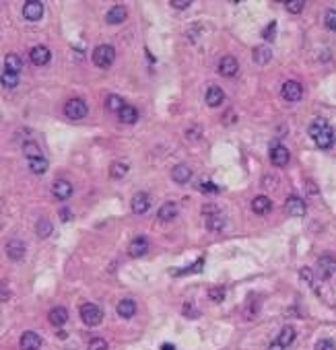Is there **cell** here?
<instances>
[{
  "mask_svg": "<svg viewBox=\"0 0 336 350\" xmlns=\"http://www.w3.org/2000/svg\"><path fill=\"white\" fill-rule=\"evenodd\" d=\"M308 132L320 148H330L334 144V130L330 128V124L326 119H313L308 128Z\"/></svg>",
  "mask_w": 336,
  "mask_h": 350,
  "instance_id": "cell-1",
  "label": "cell"
},
{
  "mask_svg": "<svg viewBox=\"0 0 336 350\" xmlns=\"http://www.w3.org/2000/svg\"><path fill=\"white\" fill-rule=\"evenodd\" d=\"M81 319H83V324L89 326V327L99 326V324H101V319H103L101 307H99V305H95V303H85V305L81 307Z\"/></svg>",
  "mask_w": 336,
  "mask_h": 350,
  "instance_id": "cell-2",
  "label": "cell"
},
{
  "mask_svg": "<svg viewBox=\"0 0 336 350\" xmlns=\"http://www.w3.org/2000/svg\"><path fill=\"white\" fill-rule=\"evenodd\" d=\"M116 60V49L112 46H99L93 49V64L99 68H110Z\"/></svg>",
  "mask_w": 336,
  "mask_h": 350,
  "instance_id": "cell-3",
  "label": "cell"
},
{
  "mask_svg": "<svg viewBox=\"0 0 336 350\" xmlns=\"http://www.w3.org/2000/svg\"><path fill=\"white\" fill-rule=\"evenodd\" d=\"M64 114L68 119H81L87 116V103L83 99H71V101H66V105H64Z\"/></svg>",
  "mask_w": 336,
  "mask_h": 350,
  "instance_id": "cell-4",
  "label": "cell"
},
{
  "mask_svg": "<svg viewBox=\"0 0 336 350\" xmlns=\"http://www.w3.org/2000/svg\"><path fill=\"white\" fill-rule=\"evenodd\" d=\"M281 93L285 97V101L295 103V101H299V99L303 97V87L297 81H287L283 85V89H281Z\"/></svg>",
  "mask_w": 336,
  "mask_h": 350,
  "instance_id": "cell-5",
  "label": "cell"
},
{
  "mask_svg": "<svg viewBox=\"0 0 336 350\" xmlns=\"http://www.w3.org/2000/svg\"><path fill=\"white\" fill-rule=\"evenodd\" d=\"M23 17L27 21H39L44 17V2L39 0H27L23 4Z\"/></svg>",
  "mask_w": 336,
  "mask_h": 350,
  "instance_id": "cell-6",
  "label": "cell"
},
{
  "mask_svg": "<svg viewBox=\"0 0 336 350\" xmlns=\"http://www.w3.org/2000/svg\"><path fill=\"white\" fill-rule=\"evenodd\" d=\"M334 270H336V257L330 256V254H324V256L318 259V274H320L324 280H328V278L334 274Z\"/></svg>",
  "mask_w": 336,
  "mask_h": 350,
  "instance_id": "cell-7",
  "label": "cell"
},
{
  "mask_svg": "<svg viewBox=\"0 0 336 350\" xmlns=\"http://www.w3.org/2000/svg\"><path fill=\"white\" fill-rule=\"evenodd\" d=\"M29 58H31V62L35 66H46L48 62H50L52 52H50V47H46V46H35L31 49V54H29Z\"/></svg>",
  "mask_w": 336,
  "mask_h": 350,
  "instance_id": "cell-8",
  "label": "cell"
},
{
  "mask_svg": "<svg viewBox=\"0 0 336 350\" xmlns=\"http://www.w3.org/2000/svg\"><path fill=\"white\" fill-rule=\"evenodd\" d=\"M289 159H291V155H289V151H287L285 146L274 144L270 148V161H272L274 167H285L287 163H289Z\"/></svg>",
  "mask_w": 336,
  "mask_h": 350,
  "instance_id": "cell-9",
  "label": "cell"
},
{
  "mask_svg": "<svg viewBox=\"0 0 336 350\" xmlns=\"http://www.w3.org/2000/svg\"><path fill=\"white\" fill-rule=\"evenodd\" d=\"M130 206H132V212H134V214H144L146 210H149V206H151V198H149V194H144V192L134 194Z\"/></svg>",
  "mask_w": 336,
  "mask_h": 350,
  "instance_id": "cell-10",
  "label": "cell"
},
{
  "mask_svg": "<svg viewBox=\"0 0 336 350\" xmlns=\"http://www.w3.org/2000/svg\"><path fill=\"white\" fill-rule=\"evenodd\" d=\"M52 192L58 200H68L72 196V184L66 182V179H56L52 184Z\"/></svg>",
  "mask_w": 336,
  "mask_h": 350,
  "instance_id": "cell-11",
  "label": "cell"
},
{
  "mask_svg": "<svg viewBox=\"0 0 336 350\" xmlns=\"http://www.w3.org/2000/svg\"><path fill=\"white\" fill-rule=\"evenodd\" d=\"M237 70H240V64H237V60L233 56H223L221 58V62H219V72L223 76H235L237 74Z\"/></svg>",
  "mask_w": 336,
  "mask_h": 350,
  "instance_id": "cell-12",
  "label": "cell"
},
{
  "mask_svg": "<svg viewBox=\"0 0 336 350\" xmlns=\"http://www.w3.org/2000/svg\"><path fill=\"white\" fill-rule=\"evenodd\" d=\"M285 208H287V212H289L291 216H303L305 214V202L299 196H289L287 198Z\"/></svg>",
  "mask_w": 336,
  "mask_h": 350,
  "instance_id": "cell-13",
  "label": "cell"
},
{
  "mask_svg": "<svg viewBox=\"0 0 336 350\" xmlns=\"http://www.w3.org/2000/svg\"><path fill=\"white\" fill-rule=\"evenodd\" d=\"M25 243L21 241V239H11V241L6 243V256L11 257V259H15V262H19L23 256H25Z\"/></svg>",
  "mask_w": 336,
  "mask_h": 350,
  "instance_id": "cell-14",
  "label": "cell"
},
{
  "mask_svg": "<svg viewBox=\"0 0 336 350\" xmlns=\"http://www.w3.org/2000/svg\"><path fill=\"white\" fill-rule=\"evenodd\" d=\"M146 249H149V241H146V237H134L130 245H128V254H130L132 257H141L146 254Z\"/></svg>",
  "mask_w": 336,
  "mask_h": 350,
  "instance_id": "cell-15",
  "label": "cell"
},
{
  "mask_svg": "<svg viewBox=\"0 0 336 350\" xmlns=\"http://www.w3.org/2000/svg\"><path fill=\"white\" fill-rule=\"evenodd\" d=\"M126 6H122V4H116V6H112L110 11H107V15H105V21L110 23V25H120V23H124L126 21Z\"/></svg>",
  "mask_w": 336,
  "mask_h": 350,
  "instance_id": "cell-16",
  "label": "cell"
},
{
  "mask_svg": "<svg viewBox=\"0 0 336 350\" xmlns=\"http://www.w3.org/2000/svg\"><path fill=\"white\" fill-rule=\"evenodd\" d=\"M42 348V336L35 332H25L21 336V350H39Z\"/></svg>",
  "mask_w": 336,
  "mask_h": 350,
  "instance_id": "cell-17",
  "label": "cell"
},
{
  "mask_svg": "<svg viewBox=\"0 0 336 350\" xmlns=\"http://www.w3.org/2000/svg\"><path fill=\"white\" fill-rule=\"evenodd\" d=\"M252 210L256 214H268L272 210V200L268 196H256L252 200Z\"/></svg>",
  "mask_w": 336,
  "mask_h": 350,
  "instance_id": "cell-18",
  "label": "cell"
},
{
  "mask_svg": "<svg viewBox=\"0 0 336 350\" xmlns=\"http://www.w3.org/2000/svg\"><path fill=\"white\" fill-rule=\"evenodd\" d=\"M48 322L56 327H62L66 322H68V311L66 307H54L50 313H48Z\"/></svg>",
  "mask_w": 336,
  "mask_h": 350,
  "instance_id": "cell-19",
  "label": "cell"
},
{
  "mask_svg": "<svg viewBox=\"0 0 336 350\" xmlns=\"http://www.w3.org/2000/svg\"><path fill=\"white\" fill-rule=\"evenodd\" d=\"M223 99H225V95H223V91L216 85H213V87H209L206 89V97H204V101H206V105L209 107H219L221 103H223Z\"/></svg>",
  "mask_w": 336,
  "mask_h": 350,
  "instance_id": "cell-20",
  "label": "cell"
},
{
  "mask_svg": "<svg viewBox=\"0 0 336 350\" xmlns=\"http://www.w3.org/2000/svg\"><path fill=\"white\" fill-rule=\"evenodd\" d=\"M171 177H173L175 184H186V182H190V177H192V169L184 163H180L171 169Z\"/></svg>",
  "mask_w": 336,
  "mask_h": 350,
  "instance_id": "cell-21",
  "label": "cell"
},
{
  "mask_svg": "<svg viewBox=\"0 0 336 350\" xmlns=\"http://www.w3.org/2000/svg\"><path fill=\"white\" fill-rule=\"evenodd\" d=\"M175 216H177V204L175 202H165L159 208V212H157V218H159V221H165V223L173 221Z\"/></svg>",
  "mask_w": 336,
  "mask_h": 350,
  "instance_id": "cell-22",
  "label": "cell"
},
{
  "mask_svg": "<svg viewBox=\"0 0 336 350\" xmlns=\"http://www.w3.org/2000/svg\"><path fill=\"white\" fill-rule=\"evenodd\" d=\"M118 315L124 317V319H130L134 313H136V303L132 301V299H122L120 303H118Z\"/></svg>",
  "mask_w": 336,
  "mask_h": 350,
  "instance_id": "cell-23",
  "label": "cell"
},
{
  "mask_svg": "<svg viewBox=\"0 0 336 350\" xmlns=\"http://www.w3.org/2000/svg\"><path fill=\"white\" fill-rule=\"evenodd\" d=\"M21 68H23V62H21V58H19L17 54H8L6 56V60H4V72L19 74V72H21Z\"/></svg>",
  "mask_w": 336,
  "mask_h": 350,
  "instance_id": "cell-24",
  "label": "cell"
},
{
  "mask_svg": "<svg viewBox=\"0 0 336 350\" xmlns=\"http://www.w3.org/2000/svg\"><path fill=\"white\" fill-rule=\"evenodd\" d=\"M258 311H260V303H258V301H254V297H250V301L245 303L241 315H243L245 322H252V319H254L256 315H258Z\"/></svg>",
  "mask_w": 336,
  "mask_h": 350,
  "instance_id": "cell-25",
  "label": "cell"
},
{
  "mask_svg": "<svg viewBox=\"0 0 336 350\" xmlns=\"http://www.w3.org/2000/svg\"><path fill=\"white\" fill-rule=\"evenodd\" d=\"M270 58H272L270 47L258 46V47L254 49V62H256V64H268V62H270Z\"/></svg>",
  "mask_w": 336,
  "mask_h": 350,
  "instance_id": "cell-26",
  "label": "cell"
},
{
  "mask_svg": "<svg viewBox=\"0 0 336 350\" xmlns=\"http://www.w3.org/2000/svg\"><path fill=\"white\" fill-rule=\"evenodd\" d=\"M276 342H279V344H283V346H291V344L295 342V327H291V326H285V327L281 329L279 338H276Z\"/></svg>",
  "mask_w": 336,
  "mask_h": 350,
  "instance_id": "cell-27",
  "label": "cell"
},
{
  "mask_svg": "<svg viewBox=\"0 0 336 350\" xmlns=\"http://www.w3.org/2000/svg\"><path fill=\"white\" fill-rule=\"evenodd\" d=\"M118 117H120V122H124V124H134V122H138V112L132 105H124V109L118 114Z\"/></svg>",
  "mask_w": 336,
  "mask_h": 350,
  "instance_id": "cell-28",
  "label": "cell"
},
{
  "mask_svg": "<svg viewBox=\"0 0 336 350\" xmlns=\"http://www.w3.org/2000/svg\"><path fill=\"white\" fill-rule=\"evenodd\" d=\"M225 225H227V221L221 214H213L206 218V229H209V231H221V229H225Z\"/></svg>",
  "mask_w": 336,
  "mask_h": 350,
  "instance_id": "cell-29",
  "label": "cell"
},
{
  "mask_svg": "<svg viewBox=\"0 0 336 350\" xmlns=\"http://www.w3.org/2000/svg\"><path fill=\"white\" fill-rule=\"evenodd\" d=\"M35 233H37V237H42V239L50 237L52 235V223L48 221V218H39L37 225H35Z\"/></svg>",
  "mask_w": 336,
  "mask_h": 350,
  "instance_id": "cell-30",
  "label": "cell"
},
{
  "mask_svg": "<svg viewBox=\"0 0 336 350\" xmlns=\"http://www.w3.org/2000/svg\"><path fill=\"white\" fill-rule=\"evenodd\" d=\"M124 99L120 97V95H110L107 97V109H110V112H116V114H120L122 109H124Z\"/></svg>",
  "mask_w": 336,
  "mask_h": 350,
  "instance_id": "cell-31",
  "label": "cell"
},
{
  "mask_svg": "<svg viewBox=\"0 0 336 350\" xmlns=\"http://www.w3.org/2000/svg\"><path fill=\"white\" fill-rule=\"evenodd\" d=\"M23 153L27 155L29 161H31V159H37V157H44L42 148H39L35 142H25V144H23Z\"/></svg>",
  "mask_w": 336,
  "mask_h": 350,
  "instance_id": "cell-32",
  "label": "cell"
},
{
  "mask_svg": "<svg viewBox=\"0 0 336 350\" xmlns=\"http://www.w3.org/2000/svg\"><path fill=\"white\" fill-rule=\"evenodd\" d=\"M29 169H31L33 173H46V169H48V161L44 157H37V159H31V161H29Z\"/></svg>",
  "mask_w": 336,
  "mask_h": 350,
  "instance_id": "cell-33",
  "label": "cell"
},
{
  "mask_svg": "<svg viewBox=\"0 0 336 350\" xmlns=\"http://www.w3.org/2000/svg\"><path fill=\"white\" fill-rule=\"evenodd\" d=\"M126 173H128V165L126 163H112V167H110V175L114 177V179H122V177H126Z\"/></svg>",
  "mask_w": 336,
  "mask_h": 350,
  "instance_id": "cell-34",
  "label": "cell"
},
{
  "mask_svg": "<svg viewBox=\"0 0 336 350\" xmlns=\"http://www.w3.org/2000/svg\"><path fill=\"white\" fill-rule=\"evenodd\" d=\"M17 83H19V74H15V72H4L2 74V87L4 89H15Z\"/></svg>",
  "mask_w": 336,
  "mask_h": 350,
  "instance_id": "cell-35",
  "label": "cell"
},
{
  "mask_svg": "<svg viewBox=\"0 0 336 350\" xmlns=\"http://www.w3.org/2000/svg\"><path fill=\"white\" fill-rule=\"evenodd\" d=\"M209 299H211V301H215V303H221L223 299H225V288H223V286H213V288H209Z\"/></svg>",
  "mask_w": 336,
  "mask_h": 350,
  "instance_id": "cell-36",
  "label": "cell"
},
{
  "mask_svg": "<svg viewBox=\"0 0 336 350\" xmlns=\"http://www.w3.org/2000/svg\"><path fill=\"white\" fill-rule=\"evenodd\" d=\"M303 6H305L303 0H293V2H287V11L293 13V15H297V13L303 11Z\"/></svg>",
  "mask_w": 336,
  "mask_h": 350,
  "instance_id": "cell-37",
  "label": "cell"
},
{
  "mask_svg": "<svg viewBox=\"0 0 336 350\" xmlns=\"http://www.w3.org/2000/svg\"><path fill=\"white\" fill-rule=\"evenodd\" d=\"M89 350H107V342L103 338H93L89 342Z\"/></svg>",
  "mask_w": 336,
  "mask_h": 350,
  "instance_id": "cell-38",
  "label": "cell"
},
{
  "mask_svg": "<svg viewBox=\"0 0 336 350\" xmlns=\"http://www.w3.org/2000/svg\"><path fill=\"white\" fill-rule=\"evenodd\" d=\"M315 350H336V344L332 342L330 338H324V340H318V344H315Z\"/></svg>",
  "mask_w": 336,
  "mask_h": 350,
  "instance_id": "cell-39",
  "label": "cell"
},
{
  "mask_svg": "<svg viewBox=\"0 0 336 350\" xmlns=\"http://www.w3.org/2000/svg\"><path fill=\"white\" fill-rule=\"evenodd\" d=\"M326 27L330 29V31H336V11H328L326 13Z\"/></svg>",
  "mask_w": 336,
  "mask_h": 350,
  "instance_id": "cell-40",
  "label": "cell"
},
{
  "mask_svg": "<svg viewBox=\"0 0 336 350\" xmlns=\"http://www.w3.org/2000/svg\"><path fill=\"white\" fill-rule=\"evenodd\" d=\"M264 39H266V42H272V39H274V35H276V23H270L268 27H266L264 29Z\"/></svg>",
  "mask_w": 336,
  "mask_h": 350,
  "instance_id": "cell-41",
  "label": "cell"
},
{
  "mask_svg": "<svg viewBox=\"0 0 336 350\" xmlns=\"http://www.w3.org/2000/svg\"><path fill=\"white\" fill-rule=\"evenodd\" d=\"M200 192H204V194H216V192H219V187H216L215 184H211V182H202L200 184Z\"/></svg>",
  "mask_w": 336,
  "mask_h": 350,
  "instance_id": "cell-42",
  "label": "cell"
},
{
  "mask_svg": "<svg viewBox=\"0 0 336 350\" xmlns=\"http://www.w3.org/2000/svg\"><path fill=\"white\" fill-rule=\"evenodd\" d=\"M171 6L173 8H180V11H182V8L192 6V2H190V0H171Z\"/></svg>",
  "mask_w": 336,
  "mask_h": 350,
  "instance_id": "cell-43",
  "label": "cell"
},
{
  "mask_svg": "<svg viewBox=\"0 0 336 350\" xmlns=\"http://www.w3.org/2000/svg\"><path fill=\"white\" fill-rule=\"evenodd\" d=\"M184 315H188V317H192V315H198V311H196L194 303H186V305H184Z\"/></svg>",
  "mask_w": 336,
  "mask_h": 350,
  "instance_id": "cell-44",
  "label": "cell"
},
{
  "mask_svg": "<svg viewBox=\"0 0 336 350\" xmlns=\"http://www.w3.org/2000/svg\"><path fill=\"white\" fill-rule=\"evenodd\" d=\"M301 278H303V280H308L310 284H313V272H312L310 268H301Z\"/></svg>",
  "mask_w": 336,
  "mask_h": 350,
  "instance_id": "cell-45",
  "label": "cell"
},
{
  "mask_svg": "<svg viewBox=\"0 0 336 350\" xmlns=\"http://www.w3.org/2000/svg\"><path fill=\"white\" fill-rule=\"evenodd\" d=\"M202 212H204V214H209V216H213V214H219V208H216L215 204H209V206H204V208H202Z\"/></svg>",
  "mask_w": 336,
  "mask_h": 350,
  "instance_id": "cell-46",
  "label": "cell"
},
{
  "mask_svg": "<svg viewBox=\"0 0 336 350\" xmlns=\"http://www.w3.org/2000/svg\"><path fill=\"white\" fill-rule=\"evenodd\" d=\"M198 136H200V128L198 126H194V128L188 130V138H190V140H196Z\"/></svg>",
  "mask_w": 336,
  "mask_h": 350,
  "instance_id": "cell-47",
  "label": "cell"
},
{
  "mask_svg": "<svg viewBox=\"0 0 336 350\" xmlns=\"http://www.w3.org/2000/svg\"><path fill=\"white\" fill-rule=\"evenodd\" d=\"M60 218H62V221H71V212H68V208L60 210Z\"/></svg>",
  "mask_w": 336,
  "mask_h": 350,
  "instance_id": "cell-48",
  "label": "cell"
},
{
  "mask_svg": "<svg viewBox=\"0 0 336 350\" xmlns=\"http://www.w3.org/2000/svg\"><path fill=\"white\" fill-rule=\"evenodd\" d=\"M268 350H285V346H283V344H279V342H272V344L268 346Z\"/></svg>",
  "mask_w": 336,
  "mask_h": 350,
  "instance_id": "cell-49",
  "label": "cell"
},
{
  "mask_svg": "<svg viewBox=\"0 0 336 350\" xmlns=\"http://www.w3.org/2000/svg\"><path fill=\"white\" fill-rule=\"evenodd\" d=\"M163 350H175L171 344H163Z\"/></svg>",
  "mask_w": 336,
  "mask_h": 350,
  "instance_id": "cell-50",
  "label": "cell"
}]
</instances>
